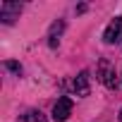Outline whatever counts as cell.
<instances>
[{
	"mask_svg": "<svg viewBox=\"0 0 122 122\" xmlns=\"http://www.w3.org/2000/svg\"><path fill=\"white\" fill-rule=\"evenodd\" d=\"M96 77H98V81H101L103 86H108V89H115V86H117L115 67L108 62V60H101V62H98V72H96Z\"/></svg>",
	"mask_w": 122,
	"mask_h": 122,
	"instance_id": "obj_1",
	"label": "cell"
},
{
	"mask_svg": "<svg viewBox=\"0 0 122 122\" xmlns=\"http://www.w3.org/2000/svg\"><path fill=\"white\" fill-rule=\"evenodd\" d=\"M103 41H105L108 46L122 43V17H115V19L105 26V31H103Z\"/></svg>",
	"mask_w": 122,
	"mask_h": 122,
	"instance_id": "obj_2",
	"label": "cell"
},
{
	"mask_svg": "<svg viewBox=\"0 0 122 122\" xmlns=\"http://www.w3.org/2000/svg\"><path fill=\"white\" fill-rule=\"evenodd\" d=\"M22 15V5L19 3H3L0 5V19H3V24H15V19H19Z\"/></svg>",
	"mask_w": 122,
	"mask_h": 122,
	"instance_id": "obj_3",
	"label": "cell"
},
{
	"mask_svg": "<svg viewBox=\"0 0 122 122\" xmlns=\"http://www.w3.org/2000/svg\"><path fill=\"white\" fill-rule=\"evenodd\" d=\"M72 115V98H60L53 105V120L55 122H65Z\"/></svg>",
	"mask_w": 122,
	"mask_h": 122,
	"instance_id": "obj_4",
	"label": "cell"
},
{
	"mask_svg": "<svg viewBox=\"0 0 122 122\" xmlns=\"http://www.w3.org/2000/svg\"><path fill=\"white\" fill-rule=\"evenodd\" d=\"M62 31H65V19H55V22L50 24V29H48V46H50V48H57Z\"/></svg>",
	"mask_w": 122,
	"mask_h": 122,
	"instance_id": "obj_5",
	"label": "cell"
},
{
	"mask_svg": "<svg viewBox=\"0 0 122 122\" xmlns=\"http://www.w3.org/2000/svg\"><path fill=\"white\" fill-rule=\"evenodd\" d=\"M89 79H91V77H89L86 70H81V72L74 77V93H77V96H81V98L89 96Z\"/></svg>",
	"mask_w": 122,
	"mask_h": 122,
	"instance_id": "obj_6",
	"label": "cell"
},
{
	"mask_svg": "<svg viewBox=\"0 0 122 122\" xmlns=\"http://www.w3.org/2000/svg\"><path fill=\"white\" fill-rule=\"evenodd\" d=\"M22 122H48V120H46V115L41 110H26L22 115Z\"/></svg>",
	"mask_w": 122,
	"mask_h": 122,
	"instance_id": "obj_7",
	"label": "cell"
},
{
	"mask_svg": "<svg viewBox=\"0 0 122 122\" xmlns=\"http://www.w3.org/2000/svg\"><path fill=\"white\" fill-rule=\"evenodd\" d=\"M5 67L12 70V72H17V74H22V65H17V62H5Z\"/></svg>",
	"mask_w": 122,
	"mask_h": 122,
	"instance_id": "obj_8",
	"label": "cell"
},
{
	"mask_svg": "<svg viewBox=\"0 0 122 122\" xmlns=\"http://www.w3.org/2000/svg\"><path fill=\"white\" fill-rule=\"evenodd\" d=\"M120 122H122V110H120Z\"/></svg>",
	"mask_w": 122,
	"mask_h": 122,
	"instance_id": "obj_9",
	"label": "cell"
}]
</instances>
